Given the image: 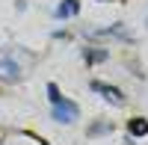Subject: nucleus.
Here are the masks:
<instances>
[{
  "label": "nucleus",
  "instance_id": "9",
  "mask_svg": "<svg viewBox=\"0 0 148 145\" xmlns=\"http://www.w3.org/2000/svg\"><path fill=\"white\" fill-rule=\"evenodd\" d=\"M47 98H51V104H56L59 98H62V92H59L56 83H47Z\"/></svg>",
  "mask_w": 148,
  "mask_h": 145
},
{
  "label": "nucleus",
  "instance_id": "4",
  "mask_svg": "<svg viewBox=\"0 0 148 145\" xmlns=\"http://www.w3.org/2000/svg\"><path fill=\"white\" fill-rule=\"evenodd\" d=\"M113 122H110V118H98V122H92L89 127H86V136L89 139H98V136H110L113 133Z\"/></svg>",
  "mask_w": 148,
  "mask_h": 145
},
{
  "label": "nucleus",
  "instance_id": "6",
  "mask_svg": "<svg viewBox=\"0 0 148 145\" xmlns=\"http://www.w3.org/2000/svg\"><path fill=\"white\" fill-rule=\"evenodd\" d=\"M83 59H86V65H98V62H104V59H110V51H104V47H86Z\"/></svg>",
  "mask_w": 148,
  "mask_h": 145
},
{
  "label": "nucleus",
  "instance_id": "8",
  "mask_svg": "<svg viewBox=\"0 0 148 145\" xmlns=\"http://www.w3.org/2000/svg\"><path fill=\"white\" fill-rule=\"evenodd\" d=\"M95 36H116V39H121V42H130V33L121 27V24H113V27H104V30H98Z\"/></svg>",
  "mask_w": 148,
  "mask_h": 145
},
{
  "label": "nucleus",
  "instance_id": "7",
  "mask_svg": "<svg viewBox=\"0 0 148 145\" xmlns=\"http://www.w3.org/2000/svg\"><path fill=\"white\" fill-rule=\"evenodd\" d=\"M127 133L133 136V139H136V136H148V118H130V122H127Z\"/></svg>",
  "mask_w": 148,
  "mask_h": 145
},
{
  "label": "nucleus",
  "instance_id": "3",
  "mask_svg": "<svg viewBox=\"0 0 148 145\" xmlns=\"http://www.w3.org/2000/svg\"><path fill=\"white\" fill-rule=\"evenodd\" d=\"M89 89H92V92H98L104 101H110L113 107H125V95H121V89H119V86H110V83L92 80V83H89Z\"/></svg>",
  "mask_w": 148,
  "mask_h": 145
},
{
  "label": "nucleus",
  "instance_id": "1",
  "mask_svg": "<svg viewBox=\"0 0 148 145\" xmlns=\"http://www.w3.org/2000/svg\"><path fill=\"white\" fill-rule=\"evenodd\" d=\"M51 118L59 122V124H74V122L80 118V107L74 104L71 98H59V101L53 104V110H51Z\"/></svg>",
  "mask_w": 148,
  "mask_h": 145
},
{
  "label": "nucleus",
  "instance_id": "2",
  "mask_svg": "<svg viewBox=\"0 0 148 145\" xmlns=\"http://www.w3.org/2000/svg\"><path fill=\"white\" fill-rule=\"evenodd\" d=\"M21 80V65L9 51H0V83H18Z\"/></svg>",
  "mask_w": 148,
  "mask_h": 145
},
{
  "label": "nucleus",
  "instance_id": "11",
  "mask_svg": "<svg viewBox=\"0 0 148 145\" xmlns=\"http://www.w3.org/2000/svg\"><path fill=\"white\" fill-rule=\"evenodd\" d=\"M98 3H110V0H98Z\"/></svg>",
  "mask_w": 148,
  "mask_h": 145
},
{
  "label": "nucleus",
  "instance_id": "10",
  "mask_svg": "<svg viewBox=\"0 0 148 145\" xmlns=\"http://www.w3.org/2000/svg\"><path fill=\"white\" fill-rule=\"evenodd\" d=\"M39 145H47V142H45V139H39Z\"/></svg>",
  "mask_w": 148,
  "mask_h": 145
},
{
  "label": "nucleus",
  "instance_id": "5",
  "mask_svg": "<svg viewBox=\"0 0 148 145\" xmlns=\"http://www.w3.org/2000/svg\"><path fill=\"white\" fill-rule=\"evenodd\" d=\"M80 12V0H62L56 9H53V15L59 18V21H65V18H74Z\"/></svg>",
  "mask_w": 148,
  "mask_h": 145
}]
</instances>
